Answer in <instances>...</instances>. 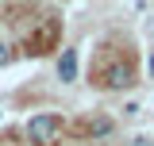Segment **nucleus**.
<instances>
[{
	"mask_svg": "<svg viewBox=\"0 0 154 146\" xmlns=\"http://www.w3.org/2000/svg\"><path fill=\"white\" fill-rule=\"evenodd\" d=\"M58 131H62L58 115H35V119L27 123V135H31V142H35V146H50V142L58 138Z\"/></svg>",
	"mask_w": 154,
	"mask_h": 146,
	"instance_id": "nucleus-1",
	"label": "nucleus"
},
{
	"mask_svg": "<svg viewBox=\"0 0 154 146\" xmlns=\"http://www.w3.org/2000/svg\"><path fill=\"white\" fill-rule=\"evenodd\" d=\"M108 85H112V89H127V85H131V65H127V62H116L112 69H108Z\"/></svg>",
	"mask_w": 154,
	"mask_h": 146,
	"instance_id": "nucleus-2",
	"label": "nucleus"
},
{
	"mask_svg": "<svg viewBox=\"0 0 154 146\" xmlns=\"http://www.w3.org/2000/svg\"><path fill=\"white\" fill-rule=\"evenodd\" d=\"M58 77L62 81H73L77 77V54L73 50H62V58H58Z\"/></svg>",
	"mask_w": 154,
	"mask_h": 146,
	"instance_id": "nucleus-3",
	"label": "nucleus"
},
{
	"mask_svg": "<svg viewBox=\"0 0 154 146\" xmlns=\"http://www.w3.org/2000/svg\"><path fill=\"white\" fill-rule=\"evenodd\" d=\"M8 62H12V50H8V42L0 38V65H8Z\"/></svg>",
	"mask_w": 154,
	"mask_h": 146,
	"instance_id": "nucleus-4",
	"label": "nucleus"
},
{
	"mask_svg": "<svg viewBox=\"0 0 154 146\" xmlns=\"http://www.w3.org/2000/svg\"><path fill=\"white\" fill-rule=\"evenodd\" d=\"M135 146H154V142H150V138H135Z\"/></svg>",
	"mask_w": 154,
	"mask_h": 146,
	"instance_id": "nucleus-5",
	"label": "nucleus"
},
{
	"mask_svg": "<svg viewBox=\"0 0 154 146\" xmlns=\"http://www.w3.org/2000/svg\"><path fill=\"white\" fill-rule=\"evenodd\" d=\"M146 69H150V77H154V54H150V62H146Z\"/></svg>",
	"mask_w": 154,
	"mask_h": 146,
	"instance_id": "nucleus-6",
	"label": "nucleus"
},
{
	"mask_svg": "<svg viewBox=\"0 0 154 146\" xmlns=\"http://www.w3.org/2000/svg\"><path fill=\"white\" fill-rule=\"evenodd\" d=\"M0 119H4V111H0Z\"/></svg>",
	"mask_w": 154,
	"mask_h": 146,
	"instance_id": "nucleus-7",
	"label": "nucleus"
}]
</instances>
